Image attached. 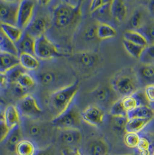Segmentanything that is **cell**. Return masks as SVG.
I'll return each mask as SVG.
<instances>
[{"label":"cell","instance_id":"6da1fadb","mask_svg":"<svg viewBox=\"0 0 154 155\" xmlns=\"http://www.w3.org/2000/svg\"><path fill=\"white\" fill-rule=\"evenodd\" d=\"M50 14L52 23L58 29H64L76 21L80 15L79 4L60 1L51 5Z\"/></svg>","mask_w":154,"mask_h":155},{"label":"cell","instance_id":"7a4b0ae2","mask_svg":"<svg viewBox=\"0 0 154 155\" xmlns=\"http://www.w3.org/2000/svg\"><path fill=\"white\" fill-rule=\"evenodd\" d=\"M21 126L25 138L34 141L39 148L40 145H43L44 148L50 145L48 141L51 138V130L43 122L36 119L21 117Z\"/></svg>","mask_w":154,"mask_h":155},{"label":"cell","instance_id":"3957f363","mask_svg":"<svg viewBox=\"0 0 154 155\" xmlns=\"http://www.w3.org/2000/svg\"><path fill=\"white\" fill-rule=\"evenodd\" d=\"M139 83L137 73L132 68L119 71L114 75L110 81L113 90L122 98L137 92Z\"/></svg>","mask_w":154,"mask_h":155},{"label":"cell","instance_id":"277c9868","mask_svg":"<svg viewBox=\"0 0 154 155\" xmlns=\"http://www.w3.org/2000/svg\"><path fill=\"white\" fill-rule=\"evenodd\" d=\"M41 64L40 68L38 71L33 72L37 81V84L41 87L53 92L62 88L66 85L64 74L62 71H60L57 66H46Z\"/></svg>","mask_w":154,"mask_h":155},{"label":"cell","instance_id":"5b68a950","mask_svg":"<svg viewBox=\"0 0 154 155\" xmlns=\"http://www.w3.org/2000/svg\"><path fill=\"white\" fill-rule=\"evenodd\" d=\"M78 90L79 82L77 81L52 92L50 97V105L57 112L56 116L63 113L75 101Z\"/></svg>","mask_w":154,"mask_h":155},{"label":"cell","instance_id":"8992f818","mask_svg":"<svg viewBox=\"0 0 154 155\" xmlns=\"http://www.w3.org/2000/svg\"><path fill=\"white\" fill-rule=\"evenodd\" d=\"M82 116L75 101L63 113L55 116L52 124L57 129H80Z\"/></svg>","mask_w":154,"mask_h":155},{"label":"cell","instance_id":"52a82bcc","mask_svg":"<svg viewBox=\"0 0 154 155\" xmlns=\"http://www.w3.org/2000/svg\"><path fill=\"white\" fill-rule=\"evenodd\" d=\"M34 53L35 57L42 61H49L62 56L55 43L46 35L36 38Z\"/></svg>","mask_w":154,"mask_h":155},{"label":"cell","instance_id":"ba28073f","mask_svg":"<svg viewBox=\"0 0 154 155\" xmlns=\"http://www.w3.org/2000/svg\"><path fill=\"white\" fill-rule=\"evenodd\" d=\"M17 107L21 117L36 119L43 112L40 101L34 94H27L19 101Z\"/></svg>","mask_w":154,"mask_h":155},{"label":"cell","instance_id":"9c48e42d","mask_svg":"<svg viewBox=\"0 0 154 155\" xmlns=\"http://www.w3.org/2000/svg\"><path fill=\"white\" fill-rule=\"evenodd\" d=\"M37 11L36 2L31 0L21 1L17 16L16 26L23 31L33 19Z\"/></svg>","mask_w":154,"mask_h":155},{"label":"cell","instance_id":"30bf717a","mask_svg":"<svg viewBox=\"0 0 154 155\" xmlns=\"http://www.w3.org/2000/svg\"><path fill=\"white\" fill-rule=\"evenodd\" d=\"M21 1L0 0V22L16 26Z\"/></svg>","mask_w":154,"mask_h":155},{"label":"cell","instance_id":"8fae6325","mask_svg":"<svg viewBox=\"0 0 154 155\" xmlns=\"http://www.w3.org/2000/svg\"><path fill=\"white\" fill-rule=\"evenodd\" d=\"M52 23L51 16L43 14L36 11L35 16L29 24L27 28L24 30L35 38H37L43 35H45Z\"/></svg>","mask_w":154,"mask_h":155},{"label":"cell","instance_id":"7c38bea8","mask_svg":"<svg viewBox=\"0 0 154 155\" xmlns=\"http://www.w3.org/2000/svg\"><path fill=\"white\" fill-rule=\"evenodd\" d=\"M70 61L78 68L84 70H89L97 65L98 55L91 51H82L70 57Z\"/></svg>","mask_w":154,"mask_h":155},{"label":"cell","instance_id":"4fadbf2b","mask_svg":"<svg viewBox=\"0 0 154 155\" xmlns=\"http://www.w3.org/2000/svg\"><path fill=\"white\" fill-rule=\"evenodd\" d=\"M57 141L64 147H78L83 141L80 129H58Z\"/></svg>","mask_w":154,"mask_h":155},{"label":"cell","instance_id":"5bb4252c","mask_svg":"<svg viewBox=\"0 0 154 155\" xmlns=\"http://www.w3.org/2000/svg\"><path fill=\"white\" fill-rule=\"evenodd\" d=\"M82 120L88 124L94 127H100L104 123L105 112L103 109L95 105L86 107L81 113Z\"/></svg>","mask_w":154,"mask_h":155},{"label":"cell","instance_id":"9a60e30c","mask_svg":"<svg viewBox=\"0 0 154 155\" xmlns=\"http://www.w3.org/2000/svg\"><path fill=\"white\" fill-rule=\"evenodd\" d=\"M86 149L87 155H108L110 150L108 142L101 137H95L89 140Z\"/></svg>","mask_w":154,"mask_h":155},{"label":"cell","instance_id":"2e32d148","mask_svg":"<svg viewBox=\"0 0 154 155\" xmlns=\"http://www.w3.org/2000/svg\"><path fill=\"white\" fill-rule=\"evenodd\" d=\"M35 40L34 37L24 31L20 40L15 45L19 52V55L21 54H28L35 56Z\"/></svg>","mask_w":154,"mask_h":155},{"label":"cell","instance_id":"e0dca14e","mask_svg":"<svg viewBox=\"0 0 154 155\" xmlns=\"http://www.w3.org/2000/svg\"><path fill=\"white\" fill-rule=\"evenodd\" d=\"M24 138L21 126L19 125L10 130L7 137L3 142V144L11 152H14L16 145Z\"/></svg>","mask_w":154,"mask_h":155},{"label":"cell","instance_id":"ac0fdd59","mask_svg":"<svg viewBox=\"0 0 154 155\" xmlns=\"http://www.w3.org/2000/svg\"><path fill=\"white\" fill-rule=\"evenodd\" d=\"M4 120L10 129L21 125V116L17 106L11 105L5 109Z\"/></svg>","mask_w":154,"mask_h":155},{"label":"cell","instance_id":"d6986e66","mask_svg":"<svg viewBox=\"0 0 154 155\" xmlns=\"http://www.w3.org/2000/svg\"><path fill=\"white\" fill-rule=\"evenodd\" d=\"M39 147L34 141L27 138H23L16 147V155H36Z\"/></svg>","mask_w":154,"mask_h":155},{"label":"cell","instance_id":"ffe728a7","mask_svg":"<svg viewBox=\"0 0 154 155\" xmlns=\"http://www.w3.org/2000/svg\"><path fill=\"white\" fill-rule=\"evenodd\" d=\"M146 96H142L139 92H136L133 95L122 98V102L124 107L127 112L133 110L136 107L143 105H147L145 102Z\"/></svg>","mask_w":154,"mask_h":155},{"label":"cell","instance_id":"44dd1931","mask_svg":"<svg viewBox=\"0 0 154 155\" xmlns=\"http://www.w3.org/2000/svg\"><path fill=\"white\" fill-rule=\"evenodd\" d=\"M152 119L133 118L128 119L126 124V133H134L140 134L151 122Z\"/></svg>","mask_w":154,"mask_h":155},{"label":"cell","instance_id":"7402d4cb","mask_svg":"<svg viewBox=\"0 0 154 155\" xmlns=\"http://www.w3.org/2000/svg\"><path fill=\"white\" fill-rule=\"evenodd\" d=\"M136 73L139 83L154 84V64H144Z\"/></svg>","mask_w":154,"mask_h":155},{"label":"cell","instance_id":"603a6c76","mask_svg":"<svg viewBox=\"0 0 154 155\" xmlns=\"http://www.w3.org/2000/svg\"><path fill=\"white\" fill-rule=\"evenodd\" d=\"M20 64L26 70L30 72H35L39 69L41 62L34 56L28 54H21L19 55Z\"/></svg>","mask_w":154,"mask_h":155},{"label":"cell","instance_id":"cb8c5ba5","mask_svg":"<svg viewBox=\"0 0 154 155\" xmlns=\"http://www.w3.org/2000/svg\"><path fill=\"white\" fill-rule=\"evenodd\" d=\"M111 14L117 21H125L127 15V8L125 2L121 0L111 1Z\"/></svg>","mask_w":154,"mask_h":155},{"label":"cell","instance_id":"d4e9b609","mask_svg":"<svg viewBox=\"0 0 154 155\" xmlns=\"http://www.w3.org/2000/svg\"><path fill=\"white\" fill-rule=\"evenodd\" d=\"M19 64L18 56L7 52H0V72L5 73L9 69Z\"/></svg>","mask_w":154,"mask_h":155},{"label":"cell","instance_id":"484cf974","mask_svg":"<svg viewBox=\"0 0 154 155\" xmlns=\"http://www.w3.org/2000/svg\"><path fill=\"white\" fill-rule=\"evenodd\" d=\"M1 28L4 35L14 44L20 40L23 33V31L21 29L10 25L1 24Z\"/></svg>","mask_w":154,"mask_h":155},{"label":"cell","instance_id":"4316f807","mask_svg":"<svg viewBox=\"0 0 154 155\" xmlns=\"http://www.w3.org/2000/svg\"><path fill=\"white\" fill-rule=\"evenodd\" d=\"M117 35L116 29L110 24L98 21L97 28V35L98 39L105 40L115 37Z\"/></svg>","mask_w":154,"mask_h":155},{"label":"cell","instance_id":"83f0119b","mask_svg":"<svg viewBox=\"0 0 154 155\" xmlns=\"http://www.w3.org/2000/svg\"><path fill=\"white\" fill-rule=\"evenodd\" d=\"M154 116L153 110L148 105L139 106L127 113V117L128 119L133 118L152 119Z\"/></svg>","mask_w":154,"mask_h":155},{"label":"cell","instance_id":"f1b7e54d","mask_svg":"<svg viewBox=\"0 0 154 155\" xmlns=\"http://www.w3.org/2000/svg\"><path fill=\"white\" fill-rule=\"evenodd\" d=\"M124 40L144 48H146L148 46V43L146 38L141 33L137 30L131 29L126 31L124 34Z\"/></svg>","mask_w":154,"mask_h":155},{"label":"cell","instance_id":"f546056e","mask_svg":"<svg viewBox=\"0 0 154 155\" xmlns=\"http://www.w3.org/2000/svg\"><path fill=\"white\" fill-rule=\"evenodd\" d=\"M136 149V153L139 155H152L154 150L150 140L146 136L141 135Z\"/></svg>","mask_w":154,"mask_h":155},{"label":"cell","instance_id":"4dcf8cb0","mask_svg":"<svg viewBox=\"0 0 154 155\" xmlns=\"http://www.w3.org/2000/svg\"><path fill=\"white\" fill-rule=\"evenodd\" d=\"M17 83L28 91L37 85L36 78L33 72L26 71L18 79Z\"/></svg>","mask_w":154,"mask_h":155},{"label":"cell","instance_id":"1f68e13d","mask_svg":"<svg viewBox=\"0 0 154 155\" xmlns=\"http://www.w3.org/2000/svg\"><path fill=\"white\" fill-rule=\"evenodd\" d=\"M98 25L96 24H89L85 27L83 29L81 35L82 38L86 42H91L92 41L96 40L98 38L97 35V28Z\"/></svg>","mask_w":154,"mask_h":155},{"label":"cell","instance_id":"d6a6232c","mask_svg":"<svg viewBox=\"0 0 154 155\" xmlns=\"http://www.w3.org/2000/svg\"><path fill=\"white\" fill-rule=\"evenodd\" d=\"M26 71L20 64L9 69L5 73L7 78L8 84H9L17 83L18 79L21 76V74Z\"/></svg>","mask_w":154,"mask_h":155},{"label":"cell","instance_id":"836d02e7","mask_svg":"<svg viewBox=\"0 0 154 155\" xmlns=\"http://www.w3.org/2000/svg\"><path fill=\"white\" fill-rule=\"evenodd\" d=\"M144 13L140 9L136 10L132 15L129 24L134 30H138L141 28L144 25Z\"/></svg>","mask_w":154,"mask_h":155},{"label":"cell","instance_id":"e575fe53","mask_svg":"<svg viewBox=\"0 0 154 155\" xmlns=\"http://www.w3.org/2000/svg\"><path fill=\"white\" fill-rule=\"evenodd\" d=\"M123 44L127 52L132 57L137 59H140L143 51L146 48L141 47L133 42H129L124 39Z\"/></svg>","mask_w":154,"mask_h":155},{"label":"cell","instance_id":"d590c367","mask_svg":"<svg viewBox=\"0 0 154 155\" xmlns=\"http://www.w3.org/2000/svg\"><path fill=\"white\" fill-rule=\"evenodd\" d=\"M93 95L98 102L103 103L110 99L111 92L107 87L104 86H100L94 90Z\"/></svg>","mask_w":154,"mask_h":155},{"label":"cell","instance_id":"8d00e7d4","mask_svg":"<svg viewBox=\"0 0 154 155\" xmlns=\"http://www.w3.org/2000/svg\"><path fill=\"white\" fill-rule=\"evenodd\" d=\"M137 31L144 36L148 43V46L154 45V23L145 25Z\"/></svg>","mask_w":154,"mask_h":155},{"label":"cell","instance_id":"74e56055","mask_svg":"<svg viewBox=\"0 0 154 155\" xmlns=\"http://www.w3.org/2000/svg\"><path fill=\"white\" fill-rule=\"evenodd\" d=\"M110 113L112 117H127V112L122 104V99H119L114 102L111 107Z\"/></svg>","mask_w":154,"mask_h":155},{"label":"cell","instance_id":"f35d334b","mask_svg":"<svg viewBox=\"0 0 154 155\" xmlns=\"http://www.w3.org/2000/svg\"><path fill=\"white\" fill-rule=\"evenodd\" d=\"M140 134L134 133H126L124 136V142L129 148H136L140 140Z\"/></svg>","mask_w":154,"mask_h":155},{"label":"cell","instance_id":"ab89813d","mask_svg":"<svg viewBox=\"0 0 154 155\" xmlns=\"http://www.w3.org/2000/svg\"><path fill=\"white\" fill-rule=\"evenodd\" d=\"M140 60L144 64H151L154 61V45L146 47L141 56Z\"/></svg>","mask_w":154,"mask_h":155},{"label":"cell","instance_id":"60d3db41","mask_svg":"<svg viewBox=\"0 0 154 155\" xmlns=\"http://www.w3.org/2000/svg\"><path fill=\"white\" fill-rule=\"evenodd\" d=\"M111 1H108L107 3L100 8L96 11L92 13L94 17L100 19H105L111 14Z\"/></svg>","mask_w":154,"mask_h":155},{"label":"cell","instance_id":"b9f144b4","mask_svg":"<svg viewBox=\"0 0 154 155\" xmlns=\"http://www.w3.org/2000/svg\"><path fill=\"white\" fill-rule=\"evenodd\" d=\"M128 119L127 117H113L112 126L118 133L125 131L126 124Z\"/></svg>","mask_w":154,"mask_h":155},{"label":"cell","instance_id":"7bdbcfd3","mask_svg":"<svg viewBox=\"0 0 154 155\" xmlns=\"http://www.w3.org/2000/svg\"><path fill=\"white\" fill-rule=\"evenodd\" d=\"M62 153V155H87L84 150L79 147H64Z\"/></svg>","mask_w":154,"mask_h":155},{"label":"cell","instance_id":"ee69618b","mask_svg":"<svg viewBox=\"0 0 154 155\" xmlns=\"http://www.w3.org/2000/svg\"><path fill=\"white\" fill-rule=\"evenodd\" d=\"M36 155H58L56 147L50 144L44 148H40Z\"/></svg>","mask_w":154,"mask_h":155},{"label":"cell","instance_id":"f6af8a7d","mask_svg":"<svg viewBox=\"0 0 154 155\" xmlns=\"http://www.w3.org/2000/svg\"><path fill=\"white\" fill-rule=\"evenodd\" d=\"M10 128L8 127L4 120H0V143H3L10 131Z\"/></svg>","mask_w":154,"mask_h":155},{"label":"cell","instance_id":"bcb514c9","mask_svg":"<svg viewBox=\"0 0 154 155\" xmlns=\"http://www.w3.org/2000/svg\"><path fill=\"white\" fill-rule=\"evenodd\" d=\"M10 85V87L11 88V91L14 93V95L18 96V97H24L26 95L27 92V91L23 88L21 87L17 83H13V84H9Z\"/></svg>","mask_w":154,"mask_h":155},{"label":"cell","instance_id":"7dc6e473","mask_svg":"<svg viewBox=\"0 0 154 155\" xmlns=\"http://www.w3.org/2000/svg\"><path fill=\"white\" fill-rule=\"evenodd\" d=\"M144 94L148 102L154 103V84L147 85Z\"/></svg>","mask_w":154,"mask_h":155},{"label":"cell","instance_id":"c3c4849f","mask_svg":"<svg viewBox=\"0 0 154 155\" xmlns=\"http://www.w3.org/2000/svg\"><path fill=\"white\" fill-rule=\"evenodd\" d=\"M108 1L106 0H95V1H92L90 5V11L91 13L95 12L98 9L101 7H102L105 3H107Z\"/></svg>","mask_w":154,"mask_h":155},{"label":"cell","instance_id":"681fc988","mask_svg":"<svg viewBox=\"0 0 154 155\" xmlns=\"http://www.w3.org/2000/svg\"><path fill=\"white\" fill-rule=\"evenodd\" d=\"M8 84L7 78L5 73L0 72V88Z\"/></svg>","mask_w":154,"mask_h":155},{"label":"cell","instance_id":"f907efd6","mask_svg":"<svg viewBox=\"0 0 154 155\" xmlns=\"http://www.w3.org/2000/svg\"><path fill=\"white\" fill-rule=\"evenodd\" d=\"M4 110H2L1 108H0V120H4Z\"/></svg>","mask_w":154,"mask_h":155},{"label":"cell","instance_id":"816d5d0a","mask_svg":"<svg viewBox=\"0 0 154 155\" xmlns=\"http://www.w3.org/2000/svg\"><path fill=\"white\" fill-rule=\"evenodd\" d=\"M4 100H3L0 97V105H1V104H4Z\"/></svg>","mask_w":154,"mask_h":155},{"label":"cell","instance_id":"f5cc1de1","mask_svg":"<svg viewBox=\"0 0 154 155\" xmlns=\"http://www.w3.org/2000/svg\"><path fill=\"white\" fill-rule=\"evenodd\" d=\"M139 155L137 153H132V154H127V155Z\"/></svg>","mask_w":154,"mask_h":155},{"label":"cell","instance_id":"db71d44e","mask_svg":"<svg viewBox=\"0 0 154 155\" xmlns=\"http://www.w3.org/2000/svg\"><path fill=\"white\" fill-rule=\"evenodd\" d=\"M0 52H1V34H0Z\"/></svg>","mask_w":154,"mask_h":155},{"label":"cell","instance_id":"11a10c76","mask_svg":"<svg viewBox=\"0 0 154 155\" xmlns=\"http://www.w3.org/2000/svg\"><path fill=\"white\" fill-rule=\"evenodd\" d=\"M152 155H154V152H153V153H152Z\"/></svg>","mask_w":154,"mask_h":155},{"label":"cell","instance_id":"9f6ffc18","mask_svg":"<svg viewBox=\"0 0 154 155\" xmlns=\"http://www.w3.org/2000/svg\"><path fill=\"white\" fill-rule=\"evenodd\" d=\"M153 111H154V109H153Z\"/></svg>","mask_w":154,"mask_h":155}]
</instances>
